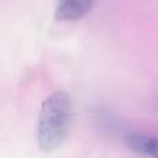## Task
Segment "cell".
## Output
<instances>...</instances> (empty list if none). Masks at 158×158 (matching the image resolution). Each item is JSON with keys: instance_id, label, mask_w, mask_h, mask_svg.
<instances>
[{"instance_id": "obj_2", "label": "cell", "mask_w": 158, "mask_h": 158, "mask_svg": "<svg viewBox=\"0 0 158 158\" xmlns=\"http://www.w3.org/2000/svg\"><path fill=\"white\" fill-rule=\"evenodd\" d=\"M93 7L89 0H63L57 4L54 19L57 21H78L86 17Z\"/></svg>"}, {"instance_id": "obj_3", "label": "cell", "mask_w": 158, "mask_h": 158, "mask_svg": "<svg viewBox=\"0 0 158 158\" xmlns=\"http://www.w3.org/2000/svg\"><path fill=\"white\" fill-rule=\"evenodd\" d=\"M125 143L132 151L148 158H158V136L147 133H129Z\"/></svg>"}, {"instance_id": "obj_1", "label": "cell", "mask_w": 158, "mask_h": 158, "mask_svg": "<svg viewBox=\"0 0 158 158\" xmlns=\"http://www.w3.org/2000/svg\"><path fill=\"white\" fill-rule=\"evenodd\" d=\"M74 118L72 98L64 90L53 92L43 100L36 122V143L40 151L53 153L67 140Z\"/></svg>"}]
</instances>
